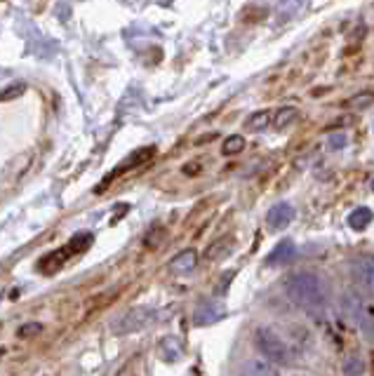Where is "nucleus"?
Listing matches in <instances>:
<instances>
[{"label": "nucleus", "mask_w": 374, "mask_h": 376, "mask_svg": "<svg viewBox=\"0 0 374 376\" xmlns=\"http://www.w3.org/2000/svg\"><path fill=\"white\" fill-rule=\"evenodd\" d=\"M285 292H288L290 301H295L304 311H322L329 304V292L327 285L322 283L320 275L315 273H295L285 280Z\"/></svg>", "instance_id": "nucleus-1"}, {"label": "nucleus", "mask_w": 374, "mask_h": 376, "mask_svg": "<svg viewBox=\"0 0 374 376\" xmlns=\"http://www.w3.org/2000/svg\"><path fill=\"white\" fill-rule=\"evenodd\" d=\"M254 343H256V348H259L264 355L271 360V363H276V365H292L295 363V353H292L288 341H283L273 329H266V327L256 329L254 331Z\"/></svg>", "instance_id": "nucleus-2"}, {"label": "nucleus", "mask_w": 374, "mask_h": 376, "mask_svg": "<svg viewBox=\"0 0 374 376\" xmlns=\"http://www.w3.org/2000/svg\"><path fill=\"white\" fill-rule=\"evenodd\" d=\"M344 308H346L348 318L363 329V334L368 338H374V311L368 301H363L358 294L346 292L344 294Z\"/></svg>", "instance_id": "nucleus-3"}, {"label": "nucleus", "mask_w": 374, "mask_h": 376, "mask_svg": "<svg viewBox=\"0 0 374 376\" xmlns=\"http://www.w3.org/2000/svg\"><path fill=\"white\" fill-rule=\"evenodd\" d=\"M156 311L153 308H132V311H128L125 315H120L118 320H113L111 324V331L113 334H132V331H139L144 327H149V324L156 320Z\"/></svg>", "instance_id": "nucleus-4"}, {"label": "nucleus", "mask_w": 374, "mask_h": 376, "mask_svg": "<svg viewBox=\"0 0 374 376\" xmlns=\"http://www.w3.org/2000/svg\"><path fill=\"white\" fill-rule=\"evenodd\" d=\"M153 156H156V146H144V149L135 151V153H132V156H128V158L123 160V165H120L118 169H113V172L108 174L104 181H101V186H97L94 190H97V193H101V190H106L113 176H118V174H123V172H130V169H137V167L146 165V162H151Z\"/></svg>", "instance_id": "nucleus-5"}, {"label": "nucleus", "mask_w": 374, "mask_h": 376, "mask_svg": "<svg viewBox=\"0 0 374 376\" xmlns=\"http://www.w3.org/2000/svg\"><path fill=\"white\" fill-rule=\"evenodd\" d=\"M266 221L271 228H276V231H283V228H288L292 221H295V207H292L290 203H278L273 207L268 210Z\"/></svg>", "instance_id": "nucleus-6"}, {"label": "nucleus", "mask_w": 374, "mask_h": 376, "mask_svg": "<svg viewBox=\"0 0 374 376\" xmlns=\"http://www.w3.org/2000/svg\"><path fill=\"white\" fill-rule=\"evenodd\" d=\"M353 275L370 294H374V256H361L353 261Z\"/></svg>", "instance_id": "nucleus-7"}, {"label": "nucleus", "mask_w": 374, "mask_h": 376, "mask_svg": "<svg viewBox=\"0 0 374 376\" xmlns=\"http://www.w3.org/2000/svg\"><path fill=\"white\" fill-rule=\"evenodd\" d=\"M295 242L292 240H280L278 245L271 249V254L266 256V263L268 266H283V263H288L295 259Z\"/></svg>", "instance_id": "nucleus-8"}, {"label": "nucleus", "mask_w": 374, "mask_h": 376, "mask_svg": "<svg viewBox=\"0 0 374 376\" xmlns=\"http://www.w3.org/2000/svg\"><path fill=\"white\" fill-rule=\"evenodd\" d=\"M240 376H280L278 374V367L276 363H271V360H249V363L243 367V374Z\"/></svg>", "instance_id": "nucleus-9"}, {"label": "nucleus", "mask_w": 374, "mask_h": 376, "mask_svg": "<svg viewBox=\"0 0 374 376\" xmlns=\"http://www.w3.org/2000/svg\"><path fill=\"white\" fill-rule=\"evenodd\" d=\"M198 266V252L196 249H184V252H179L174 259L170 261V268L174 273H179V275H184V273H191Z\"/></svg>", "instance_id": "nucleus-10"}, {"label": "nucleus", "mask_w": 374, "mask_h": 376, "mask_svg": "<svg viewBox=\"0 0 374 376\" xmlns=\"http://www.w3.org/2000/svg\"><path fill=\"white\" fill-rule=\"evenodd\" d=\"M224 315H226L224 306H219V304H203V306L196 311L193 320H196V324H212V322H219V320H222Z\"/></svg>", "instance_id": "nucleus-11"}, {"label": "nucleus", "mask_w": 374, "mask_h": 376, "mask_svg": "<svg viewBox=\"0 0 374 376\" xmlns=\"http://www.w3.org/2000/svg\"><path fill=\"white\" fill-rule=\"evenodd\" d=\"M71 256V252H69V247H64V249H57V252H52V254H47L45 259H42L40 263H38V268L42 270V273H55L57 268H62L64 263H66V259Z\"/></svg>", "instance_id": "nucleus-12"}, {"label": "nucleus", "mask_w": 374, "mask_h": 376, "mask_svg": "<svg viewBox=\"0 0 374 376\" xmlns=\"http://www.w3.org/2000/svg\"><path fill=\"white\" fill-rule=\"evenodd\" d=\"M374 219V212L370 207H358L348 215V226L353 228V231H365Z\"/></svg>", "instance_id": "nucleus-13"}, {"label": "nucleus", "mask_w": 374, "mask_h": 376, "mask_svg": "<svg viewBox=\"0 0 374 376\" xmlns=\"http://www.w3.org/2000/svg\"><path fill=\"white\" fill-rule=\"evenodd\" d=\"M271 120H273V115H271V110H256V113H252L247 118V123H245V127L247 130H252V132H261V130H266Z\"/></svg>", "instance_id": "nucleus-14"}, {"label": "nucleus", "mask_w": 374, "mask_h": 376, "mask_svg": "<svg viewBox=\"0 0 374 376\" xmlns=\"http://www.w3.org/2000/svg\"><path fill=\"white\" fill-rule=\"evenodd\" d=\"M297 115H299V113H297L295 106H283V108H278L276 115H273V127H276V130L288 127L290 123L297 120Z\"/></svg>", "instance_id": "nucleus-15"}, {"label": "nucleus", "mask_w": 374, "mask_h": 376, "mask_svg": "<svg viewBox=\"0 0 374 376\" xmlns=\"http://www.w3.org/2000/svg\"><path fill=\"white\" fill-rule=\"evenodd\" d=\"M231 247H233V238L217 240L215 245L208 249V259H222V256H226V254L231 252Z\"/></svg>", "instance_id": "nucleus-16"}, {"label": "nucleus", "mask_w": 374, "mask_h": 376, "mask_svg": "<svg viewBox=\"0 0 374 376\" xmlns=\"http://www.w3.org/2000/svg\"><path fill=\"white\" fill-rule=\"evenodd\" d=\"M243 149H245V139L240 135H231L229 139H224L222 153H224V156H238Z\"/></svg>", "instance_id": "nucleus-17"}, {"label": "nucleus", "mask_w": 374, "mask_h": 376, "mask_svg": "<svg viewBox=\"0 0 374 376\" xmlns=\"http://www.w3.org/2000/svg\"><path fill=\"white\" fill-rule=\"evenodd\" d=\"M374 104V92H358L353 97L348 99V106L356 108V110H365Z\"/></svg>", "instance_id": "nucleus-18"}, {"label": "nucleus", "mask_w": 374, "mask_h": 376, "mask_svg": "<svg viewBox=\"0 0 374 376\" xmlns=\"http://www.w3.org/2000/svg\"><path fill=\"white\" fill-rule=\"evenodd\" d=\"M163 353H165L167 363H174V360L179 358V353H181V346L177 343V338H165V341H163Z\"/></svg>", "instance_id": "nucleus-19"}, {"label": "nucleus", "mask_w": 374, "mask_h": 376, "mask_svg": "<svg viewBox=\"0 0 374 376\" xmlns=\"http://www.w3.org/2000/svg\"><path fill=\"white\" fill-rule=\"evenodd\" d=\"M344 372L346 376H361L365 372V365L361 358H348L346 363H344Z\"/></svg>", "instance_id": "nucleus-20"}, {"label": "nucleus", "mask_w": 374, "mask_h": 376, "mask_svg": "<svg viewBox=\"0 0 374 376\" xmlns=\"http://www.w3.org/2000/svg\"><path fill=\"white\" fill-rule=\"evenodd\" d=\"M26 92V85H12V87H7L5 92H0V101H10V99H17L21 97V94Z\"/></svg>", "instance_id": "nucleus-21"}, {"label": "nucleus", "mask_w": 374, "mask_h": 376, "mask_svg": "<svg viewBox=\"0 0 374 376\" xmlns=\"http://www.w3.org/2000/svg\"><path fill=\"white\" fill-rule=\"evenodd\" d=\"M40 331H42V324H40V322H28V324H24V327H19V329H17V334L26 338V336L40 334Z\"/></svg>", "instance_id": "nucleus-22"}, {"label": "nucleus", "mask_w": 374, "mask_h": 376, "mask_svg": "<svg viewBox=\"0 0 374 376\" xmlns=\"http://www.w3.org/2000/svg\"><path fill=\"white\" fill-rule=\"evenodd\" d=\"M163 235H165L163 228H156V231H151L149 235H146V247H156Z\"/></svg>", "instance_id": "nucleus-23"}, {"label": "nucleus", "mask_w": 374, "mask_h": 376, "mask_svg": "<svg viewBox=\"0 0 374 376\" xmlns=\"http://www.w3.org/2000/svg\"><path fill=\"white\" fill-rule=\"evenodd\" d=\"M344 144H346V137H344V135H336V137H332V142H329V149L339 151V149H344Z\"/></svg>", "instance_id": "nucleus-24"}, {"label": "nucleus", "mask_w": 374, "mask_h": 376, "mask_svg": "<svg viewBox=\"0 0 374 376\" xmlns=\"http://www.w3.org/2000/svg\"><path fill=\"white\" fill-rule=\"evenodd\" d=\"M200 162H188V165H184V174H188V176H193V174H198L200 172Z\"/></svg>", "instance_id": "nucleus-25"}]
</instances>
